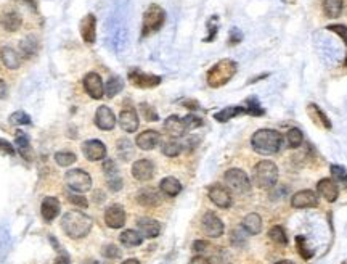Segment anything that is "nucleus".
Segmentation results:
<instances>
[{
	"label": "nucleus",
	"instance_id": "nucleus-11",
	"mask_svg": "<svg viewBox=\"0 0 347 264\" xmlns=\"http://www.w3.org/2000/svg\"><path fill=\"white\" fill-rule=\"evenodd\" d=\"M84 89L85 92L90 95L92 98L98 100L103 97L105 93V86H103V79H101L100 74L97 73H88L84 78Z\"/></svg>",
	"mask_w": 347,
	"mask_h": 264
},
{
	"label": "nucleus",
	"instance_id": "nucleus-10",
	"mask_svg": "<svg viewBox=\"0 0 347 264\" xmlns=\"http://www.w3.org/2000/svg\"><path fill=\"white\" fill-rule=\"evenodd\" d=\"M82 153L88 161H100L106 157V147L101 140L92 139L82 144Z\"/></svg>",
	"mask_w": 347,
	"mask_h": 264
},
{
	"label": "nucleus",
	"instance_id": "nucleus-9",
	"mask_svg": "<svg viewBox=\"0 0 347 264\" xmlns=\"http://www.w3.org/2000/svg\"><path fill=\"white\" fill-rule=\"evenodd\" d=\"M201 227H203L204 234H206L208 237H210V239H219V237L223 234V229H225V227H223L222 219L212 211H208L206 214L203 216Z\"/></svg>",
	"mask_w": 347,
	"mask_h": 264
},
{
	"label": "nucleus",
	"instance_id": "nucleus-29",
	"mask_svg": "<svg viewBox=\"0 0 347 264\" xmlns=\"http://www.w3.org/2000/svg\"><path fill=\"white\" fill-rule=\"evenodd\" d=\"M240 114H248L246 106H227V108H223L222 111L217 113L214 118L219 121V123H227V121L240 116Z\"/></svg>",
	"mask_w": 347,
	"mask_h": 264
},
{
	"label": "nucleus",
	"instance_id": "nucleus-42",
	"mask_svg": "<svg viewBox=\"0 0 347 264\" xmlns=\"http://www.w3.org/2000/svg\"><path fill=\"white\" fill-rule=\"evenodd\" d=\"M246 231H244L243 227H238L235 229V231H231V237H230V240L231 243H233L235 247H243L244 243H246Z\"/></svg>",
	"mask_w": 347,
	"mask_h": 264
},
{
	"label": "nucleus",
	"instance_id": "nucleus-39",
	"mask_svg": "<svg viewBox=\"0 0 347 264\" xmlns=\"http://www.w3.org/2000/svg\"><path fill=\"white\" fill-rule=\"evenodd\" d=\"M182 148H183V145L180 144V142L169 140V142H166L164 145H162V153H164L166 157H169V158H174V157H177V155H180Z\"/></svg>",
	"mask_w": 347,
	"mask_h": 264
},
{
	"label": "nucleus",
	"instance_id": "nucleus-28",
	"mask_svg": "<svg viewBox=\"0 0 347 264\" xmlns=\"http://www.w3.org/2000/svg\"><path fill=\"white\" fill-rule=\"evenodd\" d=\"M243 229L249 235H257V234L262 231V219H261V216L256 214V213H249L246 218L243 219Z\"/></svg>",
	"mask_w": 347,
	"mask_h": 264
},
{
	"label": "nucleus",
	"instance_id": "nucleus-32",
	"mask_svg": "<svg viewBox=\"0 0 347 264\" xmlns=\"http://www.w3.org/2000/svg\"><path fill=\"white\" fill-rule=\"evenodd\" d=\"M344 8V2L343 0H323V11L326 18H339Z\"/></svg>",
	"mask_w": 347,
	"mask_h": 264
},
{
	"label": "nucleus",
	"instance_id": "nucleus-6",
	"mask_svg": "<svg viewBox=\"0 0 347 264\" xmlns=\"http://www.w3.org/2000/svg\"><path fill=\"white\" fill-rule=\"evenodd\" d=\"M65 182L72 192L85 193L92 188V177L84 169H71L65 176Z\"/></svg>",
	"mask_w": 347,
	"mask_h": 264
},
{
	"label": "nucleus",
	"instance_id": "nucleus-54",
	"mask_svg": "<svg viewBox=\"0 0 347 264\" xmlns=\"http://www.w3.org/2000/svg\"><path fill=\"white\" fill-rule=\"evenodd\" d=\"M241 39H243L241 32L238 31V29H233V31H231V34H230V45H235L238 42H241Z\"/></svg>",
	"mask_w": 347,
	"mask_h": 264
},
{
	"label": "nucleus",
	"instance_id": "nucleus-7",
	"mask_svg": "<svg viewBox=\"0 0 347 264\" xmlns=\"http://www.w3.org/2000/svg\"><path fill=\"white\" fill-rule=\"evenodd\" d=\"M223 180H225L228 188H231V190L236 193H246L251 190V180L243 169H238V168L228 169L225 176H223Z\"/></svg>",
	"mask_w": 347,
	"mask_h": 264
},
{
	"label": "nucleus",
	"instance_id": "nucleus-18",
	"mask_svg": "<svg viewBox=\"0 0 347 264\" xmlns=\"http://www.w3.org/2000/svg\"><path fill=\"white\" fill-rule=\"evenodd\" d=\"M119 126L126 132H135L139 129V114L134 108H126L119 114Z\"/></svg>",
	"mask_w": 347,
	"mask_h": 264
},
{
	"label": "nucleus",
	"instance_id": "nucleus-52",
	"mask_svg": "<svg viewBox=\"0 0 347 264\" xmlns=\"http://www.w3.org/2000/svg\"><path fill=\"white\" fill-rule=\"evenodd\" d=\"M108 188H110L111 192H119L122 188V179L119 177V176H114V177H108Z\"/></svg>",
	"mask_w": 347,
	"mask_h": 264
},
{
	"label": "nucleus",
	"instance_id": "nucleus-3",
	"mask_svg": "<svg viewBox=\"0 0 347 264\" xmlns=\"http://www.w3.org/2000/svg\"><path fill=\"white\" fill-rule=\"evenodd\" d=\"M236 70H238V65L233 60H230V58L220 60V62H217L208 71V76H206L208 86L212 87V89H219V87L225 86L236 74Z\"/></svg>",
	"mask_w": 347,
	"mask_h": 264
},
{
	"label": "nucleus",
	"instance_id": "nucleus-34",
	"mask_svg": "<svg viewBox=\"0 0 347 264\" xmlns=\"http://www.w3.org/2000/svg\"><path fill=\"white\" fill-rule=\"evenodd\" d=\"M122 87H124V81H122L119 76H111L110 79L106 81V84H105L106 97H110V98L116 97L122 90Z\"/></svg>",
	"mask_w": 347,
	"mask_h": 264
},
{
	"label": "nucleus",
	"instance_id": "nucleus-24",
	"mask_svg": "<svg viewBox=\"0 0 347 264\" xmlns=\"http://www.w3.org/2000/svg\"><path fill=\"white\" fill-rule=\"evenodd\" d=\"M0 60H2L3 66L8 68V70H18L21 66V57L11 47H2L0 49Z\"/></svg>",
	"mask_w": 347,
	"mask_h": 264
},
{
	"label": "nucleus",
	"instance_id": "nucleus-53",
	"mask_svg": "<svg viewBox=\"0 0 347 264\" xmlns=\"http://www.w3.org/2000/svg\"><path fill=\"white\" fill-rule=\"evenodd\" d=\"M0 155H8V157L15 155V148H13V145L8 140L0 139Z\"/></svg>",
	"mask_w": 347,
	"mask_h": 264
},
{
	"label": "nucleus",
	"instance_id": "nucleus-31",
	"mask_svg": "<svg viewBox=\"0 0 347 264\" xmlns=\"http://www.w3.org/2000/svg\"><path fill=\"white\" fill-rule=\"evenodd\" d=\"M119 240L124 247H139L143 243V235H141L139 231H132V229H127L121 235H119Z\"/></svg>",
	"mask_w": 347,
	"mask_h": 264
},
{
	"label": "nucleus",
	"instance_id": "nucleus-12",
	"mask_svg": "<svg viewBox=\"0 0 347 264\" xmlns=\"http://www.w3.org/2000/svg\"><path fill=\"white\" fill-rule=\"evenodd\" d=\"M209 200L214 203L215 206L227 209L231 206V195L228 192L227 187L219 185V184H214L209 187Z\"/></svg>",
	"mask_w": 347,
	"mask_h": 264
},
{
	"label": "nucleus",
	"instance_id": "nucleus-21",
	"mask_svg": "<svg viewBox=\"0 0 347 264\" xmlns=\"http://www.w3.org/2000/svg\"><path fill=\"white\" fill-rule=\"evenodd\" d=\"M137 201H139V205L145 208H154L161 203V195L156 188L146 187V188H141L137 193Z\"/></svg>",
	"mask_w": 347,
	"mask_h": 264
},
{
	"label": "nucleus",
	"instance_id": "nucleus-8",
	"mask_svg": "<svg viewBox=\"0 0 347 264\" xmlns=\"http://www.w3.org/2000/svg\"><path fill=\"white\" fill-rule=\"evenodd\" d=\"M129 81L132 83V86L139 87V89H153V87L161 84V76H154V74H148L134 68V70L129 71Z\"/></svg>",
	"mask_w": 347,
	"mask_h": 264
},
{
	"label": "nucleus",
	"instance_id": "nucleus-23",
	"mask_svg": "<svg viewBox=\"0 0 347 264\" xmlns=\"http://www.w3.org/2000/svg\"><path fill=\"white\" fill-rule=\"evenodd\" d=\"M40 213L47 222L53 221L60 214V200L55 197H45L40 205Z\"/></svg>",
	"mask_w": 347,
	"mask_h": 264
},
{
	"label": "nucleus",
	"instance_id": "nucleus-62",
	"mask_svg": "<svg viewBox=\"0 0 347 264\" xmlns=\"http://www.w3.org/2000/svg\"><path fill=\"white\" fill-rule=\"evenodd\" d=\"M283 2H284V3H289V5H292V3L296 2V0H283Z\"/></svg>",
	"mask_w": 347,
	"mask_h": 264
},
{
	"label": "nucleus",
	"instance_id": "nucleus-44",
	"mask_svg": "<svg viewBox=\"0 0 347 264\" xmlns=\"http://www.w3.org/2000/svg\"><path fill=\"white\" fill-rule=\"evenodd\" d=\"M331 174H333V180L339 182V184H347V171L343 166H338V165H333L331 166Z\"/></svg>",
	"mask_w": 347,
	"mask_h": 264
},
{
	"label": "nucleus",
	"instance_id": "nucleus-1",
	"mask_svg": "<svg viewBox=\"0 0 347 264\" xmlns=\"http://www.w3.org/2000/svg\"><path fill=\"white\" fill-rule=\"evenodd\" d=\"M92 218H88L87 214L80 211H68L63 218H61V229L65 234L71 239H84V237L90 232L92 229Z\"/></svg>",
	"mask_w": 347,
	"mask_h": 264
},
{
	"label": "nucleus",
	"instance_id": "nucleus-45",
	"mask_svg": "<svg viewBox=\"0 0 347 264\" xmlns=\"http://www.w3.org/2000/svg\"><path fill=\"white\" fill-rule=\"evenodd\" d=\"M296 247H297L299 255H301L304 260H310V258H312V255H314V252H310V250H307V245H305V239H304L302 235L296 237Z\"/></svg>",
	"mask_w": 347,
	"mask_h": 264
},
{
	"label": "nucleus",
	"instance_id": "nucleus-47",
	"mask_svg": "<svg viewBox=\"0 0 347 264\" xmlns=\"http://www.w3.org/2000/svg\"><path fill=\"white\" fill-rule=\"evenodd\" d=\"M140 111H141V116H143L146 121H158L159 119L156 110H154L153 106H149L148 103H141L140 105Z\"/></svg>",
	"mask_w": 347,
	"mask_h": 264
},
{
	"label": "nucleus",
	"instance_id": "nucleus-63",
	"mask_svg": "<svg viewBox=\"0 0 347 264\" xmlns=\"http://www.w3.org/2000/svg\"><path fill=\"white\" fill-rule=\"evenodd\" d=\"M346 66H347V55H346Z\"/></svg>",
	"mask_w": 347,
	"mask_h": 264
},
{
	"label": "nucleus",
	"instance_id": "nucleus-33",
	"mask_svg": "<svg viewBox=\"0 0 347 264\" xmlns=\"http://www.w3.org/2000/svg\"><path fill=\"white\" fill-rule=\"evenodd\" d=\"M39 50V42L36 37L32 36H28L26 39H23L21 42H19V53L24 57V58H31L37 53Z\"/></svg>",
	"mask_w": 347,
	"mask_h": 264
},
{
	"label": "nucleus",
	"instance_id": "nucleus-22",
	"mask_svg": "<svg viewBox=\"0 0 347 264\" xmlns=\"http://www.w3.org/2000/svg\"><path fill=\"white\" fill-rule=\"evenodd\" d=\"M137 227L139 232L143 237H146V239H156L161 232V224L151 218H140L137 221Z\"/></svg>",
	"mask_w": 347,
	"mask_h": 264
},
{
	"label": "nucleus",
	"instance_id": "nucleus-38",
	"mask_svg": "<svg viewBox=\"0 0 347 264\" xmlns=\"http://www.w3.org/2000/svg\"><path fill=\"white\" fill-rule=\"evenodd\" d=\"M76 160H77L76 153H72V152H58V153H55V161H57V165L61 166V168L71 166Z\"/></svg>",
	"mask_w": 347,
	"mask_h": 264
},
{
	"label": "nucleus",
	"instance_id": "nucleus-60",
	"mask_svg": "<svg viewBox=\"0 0 347 264\" xmlns=\"http://www.w3.org/2000/svg\"><path fill=\"white\" fill-rule=\"evenodd\" d=\"M275 264H294V263L289 261V260H281V261H277Z\"/></svg>",
	"mask_w": 347,
	"mask_h": 264
},
{
	"label": "nucleus",
	"instance_id": "nucleus-56",
	"mask_svg": "<svg viewBox=\"0 0 347 264\" xmlns=\"http://www.w3.org/2000/svg\"><path fill=\"white\" fill-rule=\"evenodd\" d=\"M190 264H212V263H210L208 258H204V256L198 255V256H195V258L192 260V263H190Z\"/></svg>",
	"mask_w": 347,
	"mask_h": 264
},
{
	"label": "nucleus",
	"instance_id": "nucleus-30",
	"mask_svg": "<svg viewBox=\"0 0 347 264\" xmlns=\"http://www.w3.org/2000/svg\"><path fill=\"white\" fill-rule=\"evenodd\" d=\"M16 147H18L19 155H21L24 160H28V161L34 160V150H32V147L29 144V139H28V135H26V134L19 132L16 135Z\"/></svg>",
	"mask_w": 347,
	"mask_h": 264
},
{
	"label": "nucleus",
	"instance_id": "nucleus-35",
	"mask_svg": "<svg viewBox=\"0 0 347 264\" xmlns=\"http://www.w3.org/2000/svg\"><path fill=\"white\" fill-rule=\"evenodd\" d=\"M309 113H310L312 118H318L317 121L325 127V129H331V121L328 119V116H326V114H325L322 110H320L318 105L310 103V105H309Z\"/></svg>",
	"mask_w": 347,
	"mask_h": 264
},
{
	"label": "nucleus",
	"instance_id": "nucleus-49",
	"mask_svg": "<svg viewBox=\"0 0 347 264\" xmlns=\"http://www.w3.org/2000/svg\"><path fill=\"white\" fill-rule=\"evenodd\" d=\"M326 29L331 31V32H335V34H338V36L343 39V42L347 45V26H344V24H331V26H328Z\"/></svg>",
	"mask_w": 347,
	"mask_h": 264
},
{
	"label": "nucleus",
	"instance_id": "nucleus-59",
	"mask_svg": "<svg viewBox=\"0 0 347 264\" xmlns=\"http://www.w3.org/2000/svg\"><path fill=\"white\" fill-rule=\"evenodd\" d=\"M122 264H140V261L137 258H129L126 261H122Z\"/></svg>",
	"mask_w": 347,
	"mask_h": 264
},
{
	"label": "nucleus",
	"instance_id": "nucleus-16",
	"mask_svg": "<svg viewBox=\"0 0 347 264\" xmlns=\"http://www.w3.org/2000/svg\"><path fill=\"white\" fill-rule=\"evenodd\" d=\"M105 222L111 229H121L126 224V211L121 205H113L106 208L105 211Z\"/></svg>",
	"mask_w": 347,
	"mask_h": 264
},
{
	"label": "nucleus",
	"instance_id": "nucleus-14",
	"mask_svg": "<svg viewBox=\"0 0 347 264\" xmlns=\"http://www.w3.org/2000/svg\"><path fill=\"white\" fill-rule=\"evenodd\" d=\"M317 205H318V197L314 190H299L291 198V206L297 209L315 208Z\"/></svg>",
	"mask_w": 347,
	"mask_h": 264
},
{
	"label": "nucleus",
	"instance_id": "nucleus-17",
	"mask_svg": "<svg viewBox=\"0 0 347 264\" xmlns=\"http://www.w3.org/2000/svg\"><path fill=\"white\" fill-rule=\"evenodd\" d=\"M154 174V165L149 160H137L132 165V176L140 182H146L153 177Z\"/></svg>",
	"mask_w": 347,
	"mask_h": 264
},
{
	"label": "nucleus",
	"instance_id": "nucleus-43",
	"mask_svg": "<svg viewBox=\"0 0 347 264\" xmlns=\"http://www.w3.org/2000/svg\"><path fill=\"white\" fill-rule=\"evenodd\" d=\"M183 124H185L187 131H195L203 126V119L196 116V114H187V116L183 118Z\"/></svg>",
	"mask_w": 347,
	"mask_h": 264
},
{
	"label": "nucleus",
	"instance_id": "nucleus-13",
	"mask_svg": "<svg viewBox=\"0 0 347 264\" xmlns=\"http://www.w3.org/2000/svg\"><path fill=\"white\" fill-rule=\"evenodd\" d=\"M95 124L100 127L101 131H111L116 126V116L110 106L101 105L97 108V113H95Z\"/></svg>",
	"mask_w": 347,
	"mask_h": 264
},
{
	"label": "nucleus",
	"instance_id": "nucleus-20",
	"mask_svg": "<svg viewBox=\"0 0 347 264\" xmlns=\"http://www.w3.org/2000/svg\"><path fill=\"white\" fill-rule=\"evenodd\" d=\"M161 140V135L159 132H156L153 129H148V131H143L141 134L137 135V140H135V144H137V147L140 148V150H153V148L159 144Z\"/></svg>",
	"mask_w": 347,
	"mask_h": 264
},
{
	"label": "nucleus",
	"instance_id": "nucleus-27",
	"mask_svg": "<svg viewBox=\"0 0 347 264\" xmlns=\"http://www.w3.org/2000/svg\"><path fill=\"white\" fill-rule=\"evenodd\" d=\"M159 188L167 197H177L182 192V184L175 177H172V176H169V177H164L161 180Z\"/></svg>",
	"mask_w": 347,
	"mask_h": 264
},
{
	"label": "nucleus",
	"instance_id": "nucleus-46",
	"mask_svg": "<svg viewBox=\"0 0 347 264\" xmlns=\"http://www.w3.org/2000/svg\"><path fill=\"white\" fill-rule=\"evenodd\" d=\"M101 255H103L105 258H108V260H118V258H121V250L116 245H113V243H110V245L103 247V250H101Z\"/></svg>",
	"mask_w": 347,
	"mask_h": 264
},
{
	"label": "nucleus",
	"instance_id": "nucleus-4",
	"mask_svg": "<svg viewBox=\"0 0 347 264\" xmlns=\"http://www.w3.org/2000/svg\"><path fill=\"white\" fill-rule=\"evenodd\" d=\"M278 180V168L275 163H272L269 160L259 161L254 166L253 171V182L259 188H270L275 187Z\"/></svg>",
	"mask_w": 347,
	"mask_h": 264
},
{
	"label": "nucleus",
	"instance_id": "nucleus-19",
	"mask_svg": "<svg viewBox=\"0 0 347 264\" xmlns=\"http://www.w3.org/2000/svg\"><path fill=\"white\" fill-rule=\"evenodd\" d=\"M317 192L320 193V197H323L326 201H336L338 200V195H339V188L338 184L333 179H322L317 184Z\"/></svg>",
	"mask_w": 347,
	"mask_h": 264
},
{
	"label": "nucleus",
	"instance_id": "nucleus-26",
	"mask_svg": "<svg viewBox=\"0 0 347 264\" xmlns=\"http://www.w3.org/2000/svg\"><path fill=\"white\" fill-rule=\"evenodd\" d=\"M0 24H2V28H3L5 31H8V32H16L19 28H21L23 19H21V16L18 15V13L8 11V13H5V15L2 16V19H0Z\"/></svg>",
	"mask_w": 347,
	"mask_h": 264
},
{
	"label": "nucleus",
	"instance_id": "nucleus-61",
	"mask_svg": "<svg viewBox=\"0 0 347 264\" xmlns=\"http://www.w3.org/2000/svg\"><path fill=\"white\" fill-rule=\"evenodd\" d=\"M82 264H100V263L95 261V260H87V261H84Z\"/></svg>",
	"mask_w": 347,
	"mask_h": 264
},
{
	"label": "nucleus",
	"instance_id": "nucleus-36",
	"mask_svg": "<svg viewBox=\"0 0 347 264\" xmlns=\"http://www.w3.org/2000/svg\"><path fill=\"white\" fill-rule=\"evenodd\" d=\"M269 239L272 242L278 243V245H286L288 242V237H286V232H284V229L281 226H274L269 231Z\"/></svg>",
	"mask_w": 347,
	"mask_h": 264
},
{
	"label": "nucleus",
	"instance_id": "nucleus-58",
	"mask_svg": "<svg viewBox=\"0 0 347 264\" xmlns=\"http://www.w3.org/2000/svg\"><path fill=\"white\" fill-rule=\"evenodd\" d=\"M6 97V84L3 79H0V100Z\"/></svg>",
	"mask_w": 347,
	"mask_h": 264
},
{
	"label": "nucleus",
	"instance_id": "nucleus-25",
	"mask_svg": "<svg viewBox=\"0 0 347 264\" xmlns=\"http://www.w3.org/2000/svg\"><path fill=\"white\" fill-rule=\"evenodd\" d=\"M164 129L169 135H172V137H182V135L187 132L185 124H183V119L175 116V114L169 116L164 121Z\"/></svg>",
	"mask_w": 347,
	"mask_h": 264
},
{
	"label": "nucleus",
	"instance_id": "nucleus-51",
	"mask_svg": "<svg viewBox=\"0 0 347 264\" xmlns=\"http://www.w3.org/2000/svg\"><path fill=\"white\" fill-rule=\"evenodd\" d=\"M209 248H210V245H209L206 240H196V242H193V252L196 255H201L203 256L204 253L209 252Z\"/></svg>",
	"mask_w": 347,
	"mask_h": 264
},
{
	"label": "nucleus",
	"instance_id": "nucleus-2",
	"mask_svg": "<svg viewBox=\"0 0 347 264\" xmlns=\"http://www.w3.org/2000/svg\"><path fill=\"white\" fill-rule=\"evenodd\" d=\"M283 135L275 129H259L251 139L254 152L259 155H274L281 148Z\"/></svg>",
	"mask_w": 347,
	"mask_h": 264
},
{
	"label": "nucleus",
	"instance_id": "nucleus-50",
	"mask_svg": "<svg viewBox=\"0 0 347 264\" xmlns=\"http://www.w3.org/2000/svg\"><path fill=\"white\" fill-rule=\"evenodd\" d=\"M103 171H105V176L106 179L108 177H114V176H119L118 174V166H116V163L113 160H106L103 163Z\"/></svg>",
	"mask_w": 347,
	"mask_h": 264
},
{
	"label": "nucleus",
	"instance_id": "nucleus-5",
	"mask_svg": "<svg viewBox=\"0 0 347 264\" xmlns=\"http://www.w3.org/2000/svg\"><path fill=\"white\" fill-rule=\"evenodd\" d=\"M166 21V11L161 8L159 5H149L145 15H143V23H141V36L146 37L149 34L159 31L162 24Z\"/></svg>",
	"mask_w": 347,
	"mask_h": 264
},
{
	"label": "nucleus",
	"instance_id": "nucleus-55",
	"mask_svg": "<svg viewBox=\"0 0 347 264\" xmlns=\"http://www.w3.org/2000/svg\"><path fill=\"white\" fill-rule=\"evenodd\" d=\"M105 200H106L105 192H101V190H95L93 192V201L95 203H103Z\"/></svg>",
	"mask_w": 347,
	"mask_h": 264
},
{
	"label": "nucleus",
	"instance_id": "nucleus-40",
	"mask_svg": "<svg viewBox=\"0 0 347 264\" xmlns=\"http://www.w3.org/2000/svg\"><path fill=\"white\" fill-rule=\"evenodd\" d=\"M302 140H304V135H302V132L299 131V129H289V131H288V134H286V142H288V145H289L291 148L301 147Z\"/></svg>",
	"mask_w": 347,
	"mask_h": 264
},
{
	"label": "nucleus",
	"instance_id": "nucleus-57",
	"mask_svg": "<svg viewBox=\"0 0 347 264\" xmlns=\"http://www.w3.org/2000/svg\"><path fill=\"white\" fill-rule=\"evenodd\" d=\"M53 264H71V261L66 255H60L55 258V263H53Z\"/></svg>",
	"mask_w": 347,
	"mask_h": 264
},
{
	"label": "nucleus",
	"instance_id": "nucleus-37",
	"mask_svg": "<svg viewBox=\"0 0 347 264\" xmlns=\"http://www.w3.org/2000/svg\"><path fill=\"white\" fill-rule=\"evenodd\" d=\"M118 155H119V158H122L124 161L131 160V157L134 155L132 142L127 140V139H121V140L118 142Z\"/></svg>",
	"mask_w": 347,
	"mask_h": 264
},
{
	"label": "nucleus",
	"instance_id": "nucleus-41",
	"mask_svg": "<svg viewBox=\"0 0 347 264\" xmlns=\"http://www.w3.org/2000/svg\"><path fill=\"white\" fill-rule=\"evenodd\" d=\"M10 123L16 124V126H26L31 124V116L24 111H15L13 114H10Z\"/></svg>",
	"mask_w": 347,
	"mask_h": 264
},
{
	"label": "nucleus",
	"instance_id": "nucleus-64",
	"mask_svg": "<svg viewBox=\"0 0 347 264\" xmlns=\"http://www.w3.org/2000/svg\"><path fill=\"white\" fill-rule=\"evenodd\" d=\"M343 264H347V261H344V263H343Z\"/></svg>",
	"mask_w": 347,
	"mask_h": 264
},
{
	"label": "nucleus",
	"instance_id": "nucleus-48",
	"mask_svg": "<svg viewBox=\"0 0 347 264\" xmlns=\"http://www.w3.org/2000/svg\"><path fill=\"white\" fill-rule=\"evenodd\" d=\"M68 201L72 203L74 206H79V208H87L88 206L87 198L82 197V195H77V193H68Z\"/></svg>",
	"mask_w": 347,
	"mask_h": 264
},
{
	"label": "nucleus",
	"instance_id": "nucleus-15",
	"mask_svg": "<svg viewBox=\"0 0 347 264\" xmlns=\"http://www.w3.org/2000/svg\"><path fill=\"white\" fill-rule=\"evenodd\" d=\"M79 29L85 44H95V39H97V18L95 15L88 13L87 16H84L79 24Z\"/></svg>",
	"mask_w": 347,
	"mask_h": 264
}]
</instances>
